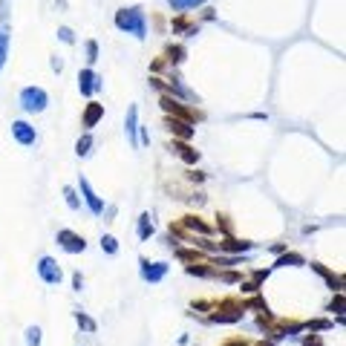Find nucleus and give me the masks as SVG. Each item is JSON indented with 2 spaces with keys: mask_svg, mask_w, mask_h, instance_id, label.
I'll return each instance as SVG.
<instances>
[{
  "mask_svg": "<svg viewBox=\"0 0 346 346\" xmlns=\"http://www.w3.org/2000/svg\"><path fill=\"white\" fill-rule=\"evenodd\" d=\"M115 26L127 35H136L139 41L148 35V20H145V9L142 6H127L115 12Z\"/></svg>",
  "mask_w": 346,
  "mask_h": 346,
  "instance_id": "1",
  "label": "nucleus"
},
{
  "mask_svg": "<svg viewBox=\"0 0 346 346\" xmlns=\"http://www.w3.org/2000/svg\"><path fill=\"white\" fill-rule=\"evenodd\" d=\"M47 104H49V96H47V90H41V87H26V90L20 93V107H23L26 113H44Z\"/></svg>",
  "mask_w": 346,
  "mask_h": 346,
  "instance_id": "2",
  "label": "nucleus"
},
{
  "mask_svg": "<svg viewBox=\"0 0 346 346\" xmlns=\"http://www.w3.org/2000/svg\"><path fill=\"white\" fill-rule=\"evenodd\" d=\"M38 274H41V280L47 283V286H58V283L64 280L61 265L55 263L52 257H41V260H38Z\"/></svg>",
  "mask_w": 346,
  "mask_h": 346,
  "instance_id": "3",
  "label": "nucleus"
},
{
  "mask_svg": "<svg viewBox=\"0 0 346 346\" xmlns=\"http://www.w3.org/2000/svg\"><path fill=\"white\" fill-rule=\"evenodd\" d=\"M58 246L64 248V251H69V254H81L84 248H87V240H84L81 234H75V231H58Z\"/></svg>",
  "mask_w": 346,
  "mask_h": 346,
  "instance_id": "4",
  "label": "nucleus"
},
{
  "mask_svg": "<svg viewBox=\"0 0 346 346\" xmlns=\"http://www.w3.org/2000/svg\"><path fill=\"white\" fill-rule=\"evenodd\" d=\"M101 87H104V81H101L93 69H81V72H78V90H81V96L90 99V96H96V93H99Z\"/></svg>",
  "mask_w": 346,
  "mask_h": 346,
  "instance_id": "5",
  "label": "nucleus"
},
{
  "mask_svg": "<svg viewBox=\"0 0 346 346\" xmlns=\"http://www.w3.org/2000/svg\"><path fill=\"white\" fill-rule=\"evenodd\" d=\"M12 136L17 139V145H23V148H29V145L38 142V133H35V127L29 121H15L12 124Z\"/></svg>",
  "mask_w": 346,
  "mask_h": 346,
  "instance_id": "6",
  "label": "nucleus"
},
{
  "mask_svg": "<svg viewBox=\"0 0 346 346\" xmlns=\"http://www.w3.org/2000/svg\"><path fill=\"white\" fill-rule=\"evenodd\" d=\"M78 188H81V194H84V199H87V205H90V211H93L96 216L104 214V202H101V197L96 194V191H93V185L84 179V176L78 179Z\"/></svg>",
  "mask_w": 346,
  "mask_h": 346,
  "instance_id": "7",
  "label": "nucleus"
},
{
  "mask_svg": "<svg viewBox=\"0 0 346 346\" xmlns=\"http://www.w3.org/2000/svg\"><path fill=\"white\" fill-rule=\"evenodd\" d=\"M142 263V277L148 283H159V280H165V274H167V263H150V260H139Z\"/></svg>",
  "mask_w": 346,
  "mask_h": 346,
  "instance_id": "8",
  "label": "nucleus"
},
{
  "mask_svg": "<svg viewBox=\"0 0 346 346\" xmlns=\"http://www.w3.org/2000/svg\"><path fill=\"white\" fill-rule=\"evenodd\" d=\"M162 110H165V113L179 115V121H188V124H191V121L197 118V115L191 113V110H185V107H182L179 101H176V99H170V96H162Z\"/></svg>",
  "mask_w": 346,
  "mask_h": 346,
  "instance_id": "9",
  "label": "nucleus"
},
{
  "mask_svg": "<svg viewBox=\"0 0 346 346\" xmlns=\"http://www.w3.org/2000/svg\"><path fill=\"white\" fill-rule=\"evenodd\" d=\"M124 133H127V139H130V145L136 148L139 142H136V133H139V107L130 104L127 107V118H124Z\"/></svg>",
  "mask_w": 346,
  "mask_h": 346,
  "instance_id": "10",
  "label": "nucleus"
},
{
  "mask_svg": "<svg viewBox=\"0 0 346 346\" xmlns=\"http://www.w3.org/2000/svg\"><path fill=\"white\" fill-rule=\"evenodd\" d=\"M101 115H104V104H99V101H90L87 104V110H84V127L90 130V127H96L101 121Z\"/></svg>",
  "mask_w": 346,
  "mask_h": 346,
  "instance_id": "11",
  "label": "nucleus"
},
{
  "mask_svg": "<svg viewBox=\"0 0 346 346\" xmlns=\"http://www.w3.org/2000/svg\"><path fill=\"white\" fill-rule=\"evenodd\" d=\"M167 127H170V133H173V136H179V139H185V142H188V139H194V127H191L188 121L170 118V121H167Z\"/></svg>",
  "mask_w": 346,
  "mask_h": 346,
  "instance_id": "12",
  "label": "nucleus"
},
{
  "mask_svg": "<svg viewBox=\"0 0 346 346\" xmlns=\"http://www.w3.org/2000/svg\"><path fill=\"white\" fill-rule=\"evenodd\" d=\"M173 150L182 156V162H188V165H197L199 162V150L188 148V145H173Z\"/></svg>",
  "mask_w": 346,
  "mask_h": 346,
  "instance_id": "13",
  "label": "nucleus"
},
{
  "mask_svg": "<svg viewBox=\"0 0 346 346\" xmlns=\"http://www.w3.org/2000/svg\"><path fill=\"white\" fill-rule=\"evenodd\" d=\"M211 320H214V323H237V320H243V309H234V312H216V314H211Z\"/></svg>",
  "mask_w": 346,
  "mask_h": 346,
  "instance_id": "14",
  "label": "nucleus"
},
{
  "mask_svg": "<svg viewBox=\"0 0 346 346\" xmlns=\"http://www.w3.org/2000/svg\"><path fill=\"white\" fill-rule=\"evenodd\" d=\"M153 237V216L142 214L139 216V240H150Z\"/></svg>",
  "mask_w": 346,
  "mask_h": 346,
  "instance_id": "15",
  "label": "nucleus"
},
{
  "mask_svg": "<svg viewBox=\"0 0 346 346\" xmlns=\"http://www.w3.org/2000/svg\"><path fill=\"white\" fill-rule=\"evenodd\" d=\"M167 3H170V9H173V12H188V9L202 6L205 0H167Z\"/></svg>",
  "mask_w": 346,
  "mask_h": 346,
  "instance_id": "16",
  "label": "nucleus"
},
{
  "mask_svg": "<svg viewBox=\"0 0 346 346\" xmlns=\"http://www.w3.org/2000/svg\"><path fill=\"white\" fill-rule=\"evenodd\" d=\"M90 150H93V136H90V133H84L81 139L75 142V153L84 159V156H90Z\"/></svg>",
  "mask_w": 346,
  "mask_h": 346,
  "instance_id": "17",
  "label": "nucleus"
},
{
  "mask_svg": "<svg viewBox=\"0 0 346 346\" xmlns=\"http://www.w3.org/2000/svg\"><path fill=\"white\" fill-rule=\"evenodd\" d=\"M165 61L167 64H182V61H185V47H167Z\"/></svg>",
  "mask_w": 346,
  "mask_h": 346,
  "instance_id": "18",
  "label": "nucleus"
},
{
  "mask_svg": "<svg viewBox=\"0 0 346 346\" xmlns=\"http://www.w3.org/2000/svg\"><path fill=\"white\" fill-rule=\"evenodd\" d=\"M185 228L191 231H199V234H211V225H205V222H199L197 216H185V222H182Z\"/></svg>",
  "mask_w": 346,
  "mask_h": 346,
  "instance_id": "19",
  "label": "nucleus"
},
{
  "mask_svg": "<svg viewBox=\"0 0 346 346\" xmlns=\"http://www.w3.org/2000/svg\"><path fill=\"white\" fill-rule=\"evenodd\" d=\"M75 320H78V326H81L84 332H90V335L99 329V326H96V320H93V317H87L84 312H75Z\"/></svg>",
  "mask_w": 346,
  "mask_h": 346,
  "instance_id": "20",
  "label": "nucleus"
},
{
  "mask_svg": "<svg viewBox=\"0 0 346 346\" xmlns=\"http://www.w3.org/2000/svg\"><path fill=\"white\" fill-rule=\"evenodd\" d=\"M312 268H314V271H320V274H323V277L329 280V286H332V289H341V277H335L332 271H326V268H323L320 263H312Z\"/></svg>",
  "mask_w": 346,
  "mask_h": 346,
  "instance_id": "21",
  "label": "nucleus"
},
{
  "mask_svg": "<svg viewBox=\"0 0 346 346\" xmlns=\"http://www.w3.org/2000/svg\"><path fill=\"white\" fill-rule=\"evenodd\" d=\"M219 248H225V251H248L251 248V243H237V240H225V243H219Z\"/></svg>",
  "mask_w": 346,
  "mask_h": 346,
  "instance_id": "22",
  "label": "nucleus"
},
{
  "mask_svg": "<svg viewBox=\"0 0 346 346\" xmlns=\"http://www.w3.org/2000/svg\"><path fill=\"white\" fill-rule=\"evenodd\" d=\"M101 248H104L107 254H115V251H118V240H115L113 234H104V237H101Z\"/></svg>",
  "mask_w": 346,
  "mask_h": 346,
  "instance_id": "23",
  "label": "nucleus"
},
{
  "mask_svg": "<svg viewBox=\"0 0 346 346\" xmlns=\"http://www.w3.org/2000/svg\"><path fill=\"white\" fill-rule=\"evenodd\" d=\"M303 263H306V260H303L300 254H283L274 265H303Z\"/></svg>",
  "mask_w": 346,
  "mask_h": 346,
  "instance_id": "24",
  "label": "nucleus"
},
{
  "mask_svg": "<svg viewBox=\"0 0 346 346\" xmlns=\"http://www.w3.org/2000/svg\"><path fill=\"white\" fill-rule=\"evenodd\" d=\"M26 344L41 346V326H29V329H26Z\"/></svg>",
  "mask_w": 346,
  "mask_h": 346,
  "instance_id": "25",
  "label": "nucleus"
},
{
  "mask_svg": "<svg viewBox=\"0 0 346 346\" xmlns=\"http://www.w3.org/2000/svg\"><path fill=\"white\" fill-rule=\"evenodd\" d=\"M173 29H176V32H197V26H194L191 20H185V17H176V20H173Z\"/></svg>",
  "mask_w": 346,
  "mask_h": 346,
  "instance_id": "26",
  "label": "nucleus"
},
{
  "mask_svg": "<svg viewBox=\"0 0 346 346\" xmlns=\"http://www.w3.org/2000/svg\"><path fill=\"white\" fill-rule=\"evenodd\" d=\"M6 52H9V35L0 32V69H3V64H6Z\"/></svg>",
  "mask_w": 346,
  "mask_h": 346,
  "instance_id": "27",
  "label": "nucleus"
},
{
  "mask_svg": "<svg viewBox=\"0 0 346 346\" xmlns=\"http://www.w3.org/2000/svg\"><path fill=\"white\" fill-rule=\"evenodd\" d=\"M87 61H90V64L99 61V44H96V41H87Z\"/></svg>",
  "mask_w": 346,
  "mask_h": 346,
  "instance_id": "28",
  "label": "nucleus"
},
{
  "mask_svg": "<svg viewBox=\"0 0 346 346\" xmlns=\"http://www.w3.org/2000/svg\"><path fill=\"white\" fill-rule=\"evenodd\" d=\"M64 197H66V205H69L72 211H78V205H81V202H78V197H75V191H72V188H64Z\"/></svg>",
  "mask_w": 346,
  "mask_h": 346,
  "instance_id": "29",
  "label": "nucleus"
},
{
  "mask_svg": "<svg viewBox=\"0 0 346 346\" xmlns=\"http://www.w3.org/2000/svg\"><path fill=\"white\" fill-rule=\"evenodd\" d=\"M58 38H61L64 44H75V32H72L69 26H61V29H58Z\"/></svg>",
  "mask_w": 346,
  "mask_h": 346,
  "instance_id": "30",
  "label": "nucleus"
},
{
  "mask_svg": "<svg viewBox=\"0 0 346 346\" xmlns=\"http://www.w3.org/2000/svg\"><path fill=\"white\" fill-rule=\"evenodd\" d=\"M329 312H344V297H341V295H338V297H335V300H332Z\"/></svg>",
  "mask_w": 346,
  "mask_h": 346,
  "instance_id": "31",
  "label": "nucleus"
},
{
  "mask_svg": "<svg viewBox=\"0 0 346 346\" xmlns=\"http://www.w3.org/2000/svg\"><path fill=\"white\" fill-rule=\"evenodd\" d=\"M329 326H332V323H329V320H314V323H309V329H329Z\"/></svg>",
  "mask_w": 346,
  "mask_h": 346,
  "instance_id": "32",
  "label": "nucleus"
},
{
  "mask_svg": "<svg viewBox=\"0 0 346 346\" xmlns=\"http://www.w3.org/2000/svg\"><path fill=\"white\" fill-rule=\"evenodd\" d=\"M72 286H75V292H81V289H84V277H81V274H72Z\"/></svg>",
  "mask_w": 346,
  "mask_h": 346,
  "instance_id": "33",
  "label": "nucleus"
},
{
  "mask_svg": "<svg viewBox=\"0 0 346 346\" xmlns=\"http://www.w3.org/2000/svg\"><path fill=\"white\" fill-rule=\"evenodd\" d=\"M303 346H323V341H320V338H306V341H303Z\"/></svg>",
  "mask_w": 346,
  "mask_h": 346,
  "instance_id": "34",
  "label": "nucleus"
},
{
  "mask_svg": "<svg viewBox=\"0 0 346 346\" xmlns=\"http://www.w3.org/2000/svg\"><path fill=\"white\" fill-rule=\"evenodd\" d=\"M139 136H142V145H148V142H150V133L145 130V127H139Z\"/></svg>",
  "mask_w": 346,
  "mask_h": 346,
  "instance_id": "35",
  "label": "nucleus"
},
{
  "mask_svg": "<svg viewBox=\"0 0 346 346\" xmlns=\"http://www.w3.org/2000/svg\"><path fill=\"white\" fill-rule=\"evenodd\" d=\"M52 69H55V72H61V69H64V64H61L58 58H52Z\"/></svg>",
  "mask_w": 346,
  "mask_h": 346,
  "instance_id": "36",
  "label": "nucleus"
}]
</instances>
